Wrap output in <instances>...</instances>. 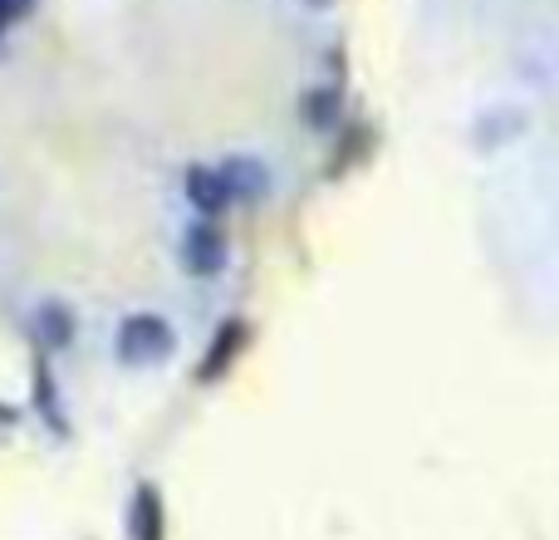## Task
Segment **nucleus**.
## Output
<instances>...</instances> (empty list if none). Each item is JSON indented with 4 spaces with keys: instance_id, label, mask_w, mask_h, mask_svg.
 Here are the masks:
<instances>
[{
    "instance_id": "obj_2",
    "label": "nucleus",
    "mask_w": 559,
    "mask_h": 540,
    "mask_svg": "<svg viewBox=\"0 0 559 540\" xmlns=\"http://www.w3.org/2000/svg\"><path fill=\"white\" fill-rule=\"evenodd\" d=\"M246 349H251V319L226 315L222 325L212 329V339H206V349H202V359H197V374L192 378L202 388L222 384V378H231V368L241 364Z\"/></svg>"
},
{
    "instance_id": "obj_4",
    "label": "nucleus",
    "mask_w": 559,
    "mask_h": 540,
    "mask_svg": "<svg viewBox=\"0 0 559 540\" xmlns=\"http://www.w3.org/2000/svg\"><path fill=\"white\" fill-rule=\"evenodd\" d=\"M222 177H226V187H231V202H261V197H271V167L251 153L226 157Z\"/></svg>"
},
{
    "instance_id": "obj_12",
    "label": "nucleus",
    "mask_w": 559,
    "mask_h": 540,
    "mask_svg": "<svg viewBox=\"0 0 559 540\" xmlns=\"http://www.w3.org/2000/svg\"><path fill=\"white\" fill-rule=\"evenodd\" d=\"M15 418H20V413H15V408H10V403H0V423H5V427H10V423H15Z\"/></svg>"
},
{
    "instance_id": "obj_5",
    "label": "nucleus",
    "mask_w": 559,
    "mask_h": 540,
    "mask_svg": "<svg viewBox=\"0 0 559 540\" xmlns=\"http://www.w3.org/2000/svg\"><path fill=\"white\" fill-rule=\"evenodd\" d=\"M182 192H187V202H192L202 216H222L226 207H231V187H226L222 167H202V163L187 167Z\"/></svg>"
},
{
    "instance_id": "obj_11",
    "label": "nucleus",
    "mask_w": 559,
    "mask_h": 540,
    "mask_svg": "<svg viewBox=\"0 0 559 540\" xmlns=\"http://www.w3.org/2000/svg\"><path fill=\"white\" fill-rule=\"evenodd\" d=\"M10 25H15V15H10V5H5V0H0V35H5Z\"/></svg>"
},
{
    "instance_id": "obj_10",
    "label": "nucleus",
    "mask_w": 559,
    "mask_h": 540,
    "mask_svg": "<svg viewBox=\"0 0 559 540\" xmlns=\"http://www.w3.org/2000/svg\"><path fill=\"white\" fill-rule=\"evenodd\" d=\"M5 5H10V15H29V10H35V0H5Z\"/></svg>"
},
{
    "instance_id": "obj_9",
    "label": "nucleus",
    "mask_w": 559,
    "mask_h": 540,
    "mask_svg": "<svg viewBox=\"0 0 559 540\" xmlns=\"http://www.w3.org/2000/svg\"><path fill=\"white\" fill-rule=\"evenodd\" d=\"M299 118H305V128H314V133H329V128L338 124V89L334 84L305 89V98H299Z\"/></svg>"
},
{
    "instance_id": "obj_6",
    "label": "nucleus",
    "mask_w": 559,
    "mask_h": 540,
    "mask_svg": "<svg viewBox=\"0 0 559 540\" xmlns=\"http://www.w3.org/2000/svg\"><path fill=\"white\" fill-rule=\"evenodd\" d=\"M128 540H167V506L153 482H143L128 502Z\"/></svg>"
},
{
    "instance_id": "obj_7",
    "label": "nucleus",
    "mask_w": 559,
    "mask_h": 540,
    "mask_svg": "<svg viewBox=\"0 0 559 540\" xmlns=\"http://www.w3.org/2000/svg\"><path fill=\"white\" fill-rule=\"evenodd\" d=\"M29 334H35L39 354H59V349H69L74 344V315H69V305L45 300V305L35 309V319H29Z\"/></svg>"
},
{
    "instance_id": "obj_8",
    "label": "nucleus",
    "mask_w": 559,
    "mask_h": 540,
    "mask_svg": "<svg viewBox=\"0 0 559 540\" xmlns=\"http://www.w3.org/2000/svg\"><path fill=\"white\" fill-rule=\"evenodd\" d=\"M29 394H35V413L45 418V427H49L55 437H64L69 423H64V403H59V384H55V374H49V354H35Z\"/></svg>"
},
{
    "instance_id": "obj_1",
    "label": "nucleus",
    "mask_w": 559,
    "mask_h": 540,
    "mask_svg": "<svg viewBox=\"0 0 559 540\" xmlns=\"http://www.w3.org/2000/svg\"><path fill=\"white\" fill-rule=\"evenodd\" d=\"M114 354L123 359L128 368H157L177 354V329L167 325L163 315L153 309H138L118 325V339H114Z\"/></svg>"
},
{
    "instance_id": "obj_3",
    "label": "nucleus",
    "mask_w": 559,
    "mask_h": 540,
    "mask_svg": "<svg viewBox=\"0 0 559 540\" xmlns=\"http://www.w3.org/2000/svg\"><path fill=\"white\" fill-rule=\"evenodd\" d=\"M222 266H226V232L212 216H202V222H192L182 232V270L187 275H222Z\"/></svg>"
}]
</instances>
